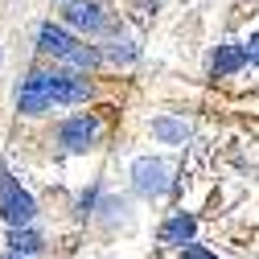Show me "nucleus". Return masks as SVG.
<instances>
[{
  "label": "nucleus",
  "instance_id": "obj_9",
  "mask_svg": "<svg viewBox=\"0 0 259 259\" xmlns=\"http://www.w3.org/2000/svg\"><path fill=\"white\" fill-rule=\"evenodd\" d=\"M193 239V218L189 214H177L160 226V243H189Z\"/></svg>",
  "mask_w": 259,
  "mask_h": 259
},
{
  "label": "nucleus",
  "instance_id": "obj_11",
  "mask_svg": "<svg viewBox=\"0 0 259 259\" xmlns=\"http://www.w3.org/2000/svg\"><path fill=\"white\" fill-rule=\"evenodd\" d=\"M9 243H13L17 255H33V251H41V239H37L33 231H21V226H13V239H9Z\"/></svg>",
  "mask_w": 259,
  "mask_h": 259
},
{
  "label": "nucleus",
  "instance_id": "obj_1",
  "mask_svg": "<svg viewBox=\"0 0 259 259\" xmlns=\"http://www.w3.org/2000/svg\"><path fill=\"white\" fill-rule=\"evenodd\" d=\"M37 50L50 54V58H58V62H66V66H74V70H95V66H99V50L82 46V41H78L74 33H66L62 25H41Z\"/></svg>",
  "mask_w": 259,
  "mask_h": 259
},
{
  "label": "nucleus",
  "instance_id": "obj_14",
  "mask_svg": "<svg viewBox=\"0 0 259 259\" xmlns=\"http://www.w3.org/2000/svg\"><path fill=\"white\" fill-rule=\"evenodd\" d=\"M0 259H21V255H17V251H13V255H0Z\"/></svg>",
  "mask_w": 259,
  "mask_h": 259
},
{
  "label": "nucleus",
  "instance_id": "obj_6",
  "mask_svg": "<svg viewBox=\"0 0 259 259\" xmlns=\"http://www.w3.org/2000/svg\"><path fill=\"white\" fill-rule=\"evenodd\" d=\"M50 99H54V103H87V99H91V82H87L82 74L50 70Z\"/></svg>",
  "mask_w": 259,
  "mask_h": 259
},
{
  "label": "nucleus",
  "instance_id": "obj_2",
  "mask_svg": "<svg viewBox=\"0 0 259 259\" xmlns=\"http://www.w3.org/2000/svg\"><path fill=\"white\" fill-rule=\"evenodd\" d=\"M62 17H66V25H74L78 33H91V37H99V33L111 29V17L99 0H66Z\"/></svg>",
  "mask_w": 259,
  "mask_h": 259
},
{
  "label": "nucleus",
  "instance_id": "obj_10",
  "mask_svg": "<svg viewBox=\"0 0 259 259\" xmlns=\"http://www.w3.org/2000/svg\"><path fill=\"white\" fill-rule=\"evenodd\" d=\"M247 62V50L243 46H222L218 54H214V74H231V70H239Z\"/></svg>",
  "mask_w": 259,
  "mask_h": 259
},
{
  "label": "nucleus",
  "instance_id": "obj_15",
  "mask_svg": "<svg viewBox=\"0 0 259 259\" xmlns=\"http://www.w3.org/2000/svg\"><path fill=\"white\" fill-rule=\"evenodd\" d=\"M5 5H13V0H5Z\"/></svg>",
  "mask_w": 259,
  "mask_h": 259
},
{
  "label": "nucleus",
  "instance_id": "obj_12",
  "mask_svg": "<svg viewBox=\"0 0 259 259\" xmlns=\"http://www.w3.org/2000/svg\"><path fill=\"white\" fill-rule=\"evenodd\" d=\"M181 259H218V255H210L206 247H198V243H189L185 251H181Z\"/></svg>",
  "mask_w": 259,
  "mask_h": 259
},
{
  "label": "nucleus",
  "instance_id": "obj_5",
  "mask_svg": "<svg viewBox=\"0 0 259 259\" xmlns=\"http://www.w3.org/2000/svg\"><path fill=\"white\" fill-rule=\"evenodd\" d=\"M17 107L25 115H37V111L54 107V99H50V70H33V74L25 78V87L17 95Z\"/></svg>",
  "mask_w": 259,
  "mask_h": 259
},
{
  "label": "nucleus",
  "instance_id": "obj_3",
  "mask_svg": "<svg viewBox=\"0 0 259 259\" xmlns=\"http://www.w3.org/2000/svg\"><path fill=\"white\" fill-rule=\"evenodd\" d=\"M95 140H99V119L95 115H74L58 127V144L66 152H87L95 148Z\"/></svg>",
  "mask_w": 259,
  "mask_h": 259
},
{
  "label": "nucleus",
  "instance_id": "obj_4",
  "mask_svg": "<svg viewBox=\"0 0 259 259\" xmlns=\"http://www.w3.org/2000/svg\"><path fill=\"white\" fill-rule=\"evenodd\" d=\"M132 181H136V193L144 198H160L169 189V165L165 160H152V156H140L132 165Z\"/></svg>",
  "mask_w": 259,
  "mask_h": 259
},
{
  "label": "nucleus",
  "instance_id": "obj_8",
  "mask_svg": "<svg viewBox=\"0 0 259 259\" xmlns=\"http://www.w3.org/2000/svg\"><path fill=\"white\" fill-rule=\"evenodd\" d=\"M152 136H156L160 144H185L189 123H185V119H169V115H160V119H152Z\"/></svg>",
  "mask_w": 259,
  "mask_h": 259
},
{
  "label": "nucleus",
  "instance_id": "obj_7",
  "mask_svg": "<svg viewBox=\"0 0 259 259\" xmlns=\"http://www.w3.org/2000/svg\"><path fill=\"white\" fill-rule=\"evenodd\" d=\"M0 214H5L9 226H29V222H33V214H37V206H33V198H29L21 185H13L5 198H0Z\"/></svg>",
  "mask_w": 259,
  "mask_h": 259
},
{
  "label": "nucleus",
  "instance_id": "obj_13",
  "mask_svg": "<svg viewBox=\"0 0 259 259\" xmlns=\"http://www.w3.org/2000/svg\"><path fill=\"white\" fill-rule=\"evenodd\" d=\"M247 58H251V62H259V33L247 41Z\"/></svg>",
  "mask_w": 259,
  "mask_h": 259
}]
</instances>
